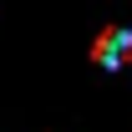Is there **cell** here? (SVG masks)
Instances as JSON below:
<instances>
[{
    "instance_id": "obj_1",
    "label": "cell",
    "mask_w": 132,
    "mask_h": 132,
    "mask_svg": "<svg viewBox=\"0 0 132 132\" xmlns=\"http://www.w3.org/2000/svg\"><path fill=\"white\" fill-rule=\"evenodd\" d=\"M127 51H132V31H107L97 41V61L107 66V71H117V66L127 61Z\"/></svg>"
}]
</instances>
